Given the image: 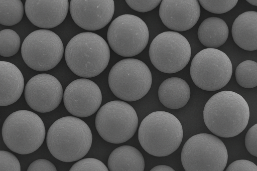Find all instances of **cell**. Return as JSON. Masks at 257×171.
<instances>
[{
	"label": "cell",
	"mask_w": 257,
	"mask_h": 171,
	"mask_svg": "<svg viewBox=\"0 0 257 171\" xmlns=\"http://www.w3.org/2000/svg\"><path fill=\"white\" fill-rule=\"evenodd\" d=\"M107 167L110 171H143L145 160L141 152L131 145H122L110 154Z\"/></svg>",
	"instance_id": "cell-21"
},
{
	"label": "cell",
	"mask_w": 257,
	"mask_h": 171,
	"mask_svg": "<svg viewBox=\"0 0 257 171\" xmlns=\"http://www.w3.org/2000/svg\"><path fill=\"white\" fill-rule=\"evenodd\" d=\"M92 142L90 128L75 116H65L56 120L46 136L49 151L55 158L63 162L82 158L90 149Z\"/></svg>",
	"instance_id": "cell-2"
},
{
	"label": "cell",
	"mask_w": 257,
	"mask_h": 171,
	"mask_svg": "<svg viewBox=\"0 0 257 171\" xmlns=\"http://www.w3.org/2000/svg\"><path fill=\"white\" fill-rule=\"evenodd\" d=\"M24 7L21 0H0V24L11 26L22 19Z\"/></svg>",
	"instance_id": "cell-23"
},
{
	"label": "cell",
	"mask_w": 257,
	"mask_h": 171,
	"mask_svg": "<svg viewBox=\"0 0 257 171\" xmlns=\"http://www.w3.org/2000/svg\"><path fill=\"white\" fill-rule=\"evenodd\" d=\"M229 29L225 21L218 17L205 19L200 25L197 32L200 43L207 48H217L225 43Z\"/></svg>",
	"instance_id": "cell-22"
},
{
	"label": "cell",
	"mask_w": 257,
	"mask_h": 171,
	"mask_svg": "<svg viewBox=\"0 0 257 171\" xmlns=\"http://www.w3.org/2000/svg\"><path fill=\"white\" fill-rule=\"evenodd\" d=\"M203 112L208 129L214 135L225 138L240 133L249 119L247 102L240 94L231 91H222L211 96Z\"/></svg>",
	"instance_id": "cell-1"
},
{
	"label": "cell",
	"mask_w": 257,
	"mask_h": 171,
	"mask_svg": "<svg viewBox=\"0 0 257 171\" xmlns=\"http://www.w3.org/2000/svg\"><path fill=\"white\" fill-rule=\"evenodd\" d=\"M186 171H223L228 160L224 143L217 136L202 133L189 138L181 154Z\"/></svg>",
	"instance_id": "cell-7"
},
{
	"label": "cell",
	"mask_w": 257,
	"mask_h": 171,
	"mask_svg": "<svg viewBox=\"0 0 257 171\" xmlns=\"http://www.w3.org/2000/svg\"><path fill=\"white\" fill-rule=\"evenodd\" d=\"M256 133L257 124H255L248 130L244 139L247 151L255 157L257 156Z\"/></svg>",
	"instance_id": "cell-30"
},
{
	"label": "cell",
	"mask_w": 257,
	"mask_h": 171,
	"mask_svg": "<svg viewBox=\"0 0 257 171\" xmlns=\"http://www.w3.org/2000/svg\"><path fill=\"white\" fill-rule=\"evenodd\" d=\"M0 170L20 171V163L12 153L5 150H0Z\"/></svg>",
	"instance_id": "cell-28"
},
{
	"label": "cell",
	"mask_w": 257,
	"mask_h": 171,
	"mask_svg": "<svg viewBox=\"0 0 257 171\" xmlns=\"http://www.w3.org/2000/svg\"><path fill=\"white\" fill-rule=\"evenodd\" d=\"M237 83L245 88H252L257 86V63L245 60L240 63L235 72Z\"/></svg>",
	"instance_id": "cell-24"
},
{
	"label": "cell",
	"mask_w": 257,
	"mask_h": 171,
	"mask_svg": "<svg viewBox=\"0 0 257 171\" xmlns=\"http://www.w3.org/2000/svg\"><path fill=\"white\" fill-rule=\"evenodd\" d=\"M231 34L235 43L246 51L257 49V12L247 11L239 15L233 23Z\"/></svg>",
	"instance_id": "cell-19"
},
{
	"label": "cell",
	"mask_w": 257,
	"mask_h": 171,
	"mask_svg": "<svg viewBox=\"0 0 257 171\" xmlns=\"http://www.w3.org/2000/svg\"><path fill=\"white\" fill-rule=\"evenodd\" d=\"M20 46V37L15 31L7 29L0 31V56H13L18 53Z\"/></svg>",
	"instance_id": "cell-25"
},
{
	"label": "cell",
	"mask_w": 257,
	"mask_h": 171,
	"mask_svg": "<svg viewBox=\"0 0 257 171\" xmlns=\"http://www.w3.org/2000/svg\"><path fill=\"white\" fill-rule=\"evenodd\" d=\"M24 78L14 64L0 61V106L13 104L21 96L24 89Z\"/></svg>",
	"instance_id": "cell-18"
},
{
	"label": "cell",
	"mask_w": 257,
	"mask_h": 171,
	"mask_svg": "<svg viewBox=\"0 0 257 171\" xmlns=\"http://www.w3.org/2000/svg\"><path fill=\"white\" fill-rule=\"evenodd\" d=\"M4 143L12 151L27 154L37 150L45 138L46 130L41 118L27 110H20L10 114L2 129Z\"/></svg>",
	"instance_id": "cell-5"
},
{
	"label": "cell",
	"mask_w": 257,
	"mask_h": 171,
	"mask_svg": "<svg viewBox=\"0 0 257 171\" xmlns=\"http://www.w3.org/2000/svg\"><path fill=\"white\" fill-rule=\"evenodd\" d=\"M64 56L68 67L73 73L87 78L97 76L105 69L110 52L102 37L86 32L71 38L66 45Z\"/></svg>",
	"instance_id": "cell-3"
},
{
	"label": "cell",
	"mask_w": 257,
	"mask_h": 171,
	"mask_svg": "<svg viewBox=\"0 0 257 171\" xmlns=\"http://www.w3.org/2000/svg\"><path fill=\"white\" fill-rule=\"evenodd\" d=\"M28 171H56L53 163L45 159H39L32 162L27 169Z\"/></svg>",
	"instance_id": "cell-32"
},
{
	"label": "cell",
	"mask_w": 257,
	"mask_h": 171,
	"mask_svg": "<svg viewBox=\"0 0 257 171\" xmlns=\"http://www.w3.org/2000/svg\"><path fill=\"white\" fill-rule=\"evenodd\" d=\"M183 131L179 119L163 111H154L146 116L138 130V139L143 148L157 157L174 152L182 141Z\"/></svg>",
	"instance_id": "cell-4"
},
{
	"label": "cell",
	"mask_w": 257,
	"mask_h": 171,
	"mask_svg": "<svg viewBox=\"0 0 257 171\" xmlns=\"http://www.w3.org/2000/svg\"><path fill=\"white\" fill-rule=\"evenodd\" d=\"M158 97L166 107L177 109L184 107L190 97L188 84L179 77H171L165 80L158 89Z\"/></svg>",
	"instance_id": "cell-20"
},
{
	"label": "cell",
	"mask_w": 257,
	"mask_h": 171,
	"mask_svg": "<svg viewBox=\"0 0 257 171\" xmlns=\"http://www.w3.org/2000/svg\"><path fill=\"white\" fill-rule=\"evenodd\" d=\"M194 83L209 91L224 87L230 81L232 65L228 56L217 48L203 49L193 58L190 68Z\"/></svg>",
	"instance_id": "cell-9"
},
{
	"label": "cell",
	"mask_w": 257,
	"mask_h": 171,
	"mask_svg": "<svg viewBox=\"0 0 257 171\" xmlns=\"http://www.w3.org/2000/svg\"><path fill=\"white\" fill-rule=\"evenodd\" d=\"M25 100L34 111L47 113L55 109L63 95V88L54 76L41 73L32 77L24 89Z\"/></svg>",
	"instance_id": "cell-13"
},
{
	"label": "cell",
	"mask_w": 257,
	"mask_h": 171,
	"mask_svg": "<svg viewBox=\"0 0 257 171\" xmlns=\"http://www.w3.org/2000/svg\"><path fill=\"white\" fill-rule=\"evenodd\" d=\"M64 52L60 38L47 29L34 31L29 34L21 46V54L26 65L37 71H46L56 67Z\"/></svg>",
	"instance_id": "cell-12"
},
{
	"label": "cell",
	"mask_w": 257,
	"mask_h": 171,
	"mask_svg": "<svg viewBox=\"0 0 257 171\" xmlns=\"http://www.w3.org/2000/svg\"><path fill=\"white\" fill-rule=\"evenodd\" d=\"M70 171H107L108 167L100 160L94 158L80 159L75 162Z\"/></svg>",
	"instance_id": "cell-27"
},
{
	"label": "cell",
	"mask_w": 257,
	"mask_h": 171,
	"mask_svg": "<svg viewBox=\"0 0 257 171\" xmlns=\"http://www.w3.org/2000/svg\"><path fill=\"white\" fill-rule=\"evenodd\" d=\"M127 5L133 10L146 13L156 8L162 0H125Z\"/></svg>",
	"instance_id": "cell-29"
},
{
	"label": "cell",
	"mask_w": 257,
	"mask_h": 171,
	"mask_svg": "<svg viewBox=\"0 0 257 171\" xmlns=\"http://www.w3.org/2000/svg\"><path fill=\"white\" fill-rule=\"evenodd\" d=\"M238 0H198L205 10L214 14H224L232 9Z\"/></svg>",
	"instance_id": "cell-26"
},
{
	"label": "cell",
	"mask_w": 257,
	"mask_h": 171,
	"mask_svg": "<svg viewBox=\"0 0 257 171\" xmlns=\"http://www.w3.org/2000/svg\"><path fill=\"white\" fill-rule=\"evenodd\" d=\"M107 39L109 46L116 54L131 57L139 54L146 47L149 32L140 18L124 14L112 21L108 28Z\"/></svg>",
	"instance_id": "cell-10"
},
{
	"label": "cell",
	"mask_w": 257,
	"mask_h": 171,
	"mask_svg": "<svg viewBox=\"0 0 257 171\" xmlns=\"http://www.w3.org/2000/svg\"><path fill=\"white\" fill-rule=\"evenodd\" d=\"M109 87L113 94L125 101L142 98L150 90L152 83L150 70L143 61L126 58L115 63L108 77Z\"/></svg>",
	"instance_id": "cell-6"
},
{
	"label": "cell",
	"mask_w": 257,
	"mask_h": 171,
	"mask_svg": "<svg viewBox=\"0 0 257 171\" xmlns=\"http://www.w3.org/2000/svg\"><path fill=\"white\" fill-rule=\"evenodd\" d=\"M149 55L157 69L172 74L182 70L188 64L191 49L189 41L182 35L176 31H166L153 39Z\"/></svg>",
	"instance_id": "cell-11"
},
{
	"label": "cell",
	"mask_w": 257,
	"mask_h": 171,
	"mask_svg": "<svg viewBox=\"0 0 257 171\" xmlns=\"http://www.w3.org/2000/svg\"><path fill=\"white\" fill-rule=\"evenodd\" d=\"M160 3L159 16L162 23L176 32L191 29L200 16L198 0H162Z\"/></svg>",
	"instance_id": "cell-16"
},
{
	"label": "cell",
	"mask_w": 257,
	"mask_h": 171,
	"mask_svg": "<svg viewBox=\"0 0 257 171\" xmlns=\"http://www.w3.org/2000/svg\"><path fill=\"white\" fill-rule=\"evenodd\" d=\"M171 167L166 165H157L151 169V171H174Z\"/></svg>",
	"instance_id": "cell-33"
},
{
	"label": "cell",
	"mask_w": 257,
	"mask_h": 171,
	"mask_svg": "<svg viewBox=\"0 0 257 171\" xmlns=\"http://www.w3.org/2000/svg\"><path fill=\"white\" fill-rule=\"evenodd\" d=\"M0 120H1V119H0Z\"/></svg>",
	"instance_id": "cell-35"
},
{
	"label": "cell",
	"mask_w": 257,
	"mask_h": 171,
	"mask_svg": "<svg viewBox=\"0 0 257 171\" xmlns=\"http://www.w3.org/2000/svg\"><path fill=\"white\" fill-rule=\"evenodd\" d=\"M71 16L74 23L88 31H96L105 27L114 12L113 0H71Z\"/></svg>",
	"instance_id": "cell-15"
},
{
	"label": "cell",
	"mask_w": 257,
	"mask_h": 171,
	"mask_svg": "<svg viewBox=\"0 0 257 171\" xmlns=\"http://www.w3.org/2000/svg\"><path fill=\"white\" fill-rule=\"evenodd\" d=\"M135 109L123 101L107 102L98 110L95 119L96 129L105 141L114 144L131 139L138 127Z\"/></svg>",
	"instance_id": "cell-8"
},
{
	"label": "cell",
	"mask_w": 257,
	"mask_h": 171,
	"mask_svg": "<svg viewBox=\"0 0 257 171\" xmlns=\"http://www.w3.org/2000/svg\"><path fill=\"white\" fill-rule=\"evenodd\" d=\"M226 171H257V166L253 162L245 159H239L231 163Z\"/></svg>",
	"instance_id": "cell-31"
},
{
	"label": "cell",
	"mask_w": 257,
	"mask_h": 171,
	"mask_svg": "<svg viewBox=\"0 0 257 171\" xmlns=\"http://www.w3.org/2000/svg\"><path fill=\"white\" fill-rule=\"evenodd\" d=\"M69 7L68 0H26L25 12L35 26L51 29L64 21Z\"/></svg>",
	"instance_id": "cell-17"
},
{
	"label": "cell",
	"mask_w": 257,
	"mask_h": 171,
	"mask_svg": "<svg viewBox=\"0 0 257 171\" xmlns=\"http://www.w3.org/2000/svg\"><path fill=\"white\" fill-rule=\"evenodd\" d=\"M246 1L253 6H257V0H246Z\"/></svg>",
	"instance_id": "cell-34"
},
{
	"label": "cell",
	"mask_w": 257,
	"mask_h": 171,
	"mask_svg": "<svg viewBox=\"0 0 257 171\" xmlns=\"http://www.w3.org/2000/svg\"><path fill=\"white\" fill-rule=\"evenodd\" d=\"M66 110L77 117H86L95 113L101 104L102 96L98 86L83 78L72 81L63 95Z\"/></svg>",
	"instance_id": "cell-14"
}]
</instances>
